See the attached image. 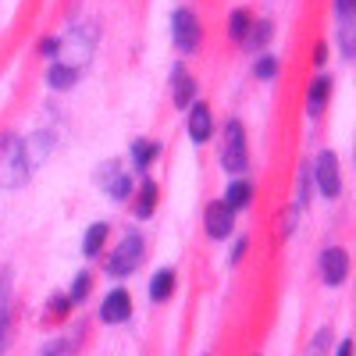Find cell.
I'll return each instance as SVG.
<instances>
[{
	"instance_id": "24",
	"label": "cell",
	"mask_w": 356,
	"mask_h": 356,
	"mask_svg": "<svg viewBox=\"0 0 356 356\" xmlns=\"http://www.w3.org/2000/svg\"><path fill=\"white\" fill-rule=\"evenodd\" d=\"M253 72H257V79H275V75H278V61H275L271 54H260L257 65H253Z\"/></svg>"
},
{
	"instance_id": "21",
	"label": "cell",
	"mask_w": 356,
	"mask_h": 356,
	"mask_svg": "<svg viewBox=\"0 0 356 356\" xmlns=\"http://www.w3.org/2000/svg\"><path fill=\"white\" fill-rule=\"evenodd\" d=\"M310 168L307 164H300V178H296V211H303V207L310 203Z\"/></svg>"
},
{
	"instance_id": "9",
	"label": "cell",
	"mask_w": 356,
	"mask_h": 356,
	"mask_svg": "<svg viewBox=\"0 0 356 356\" xmlns=\"http://www.w3.org/2000/svg\"><path fill=\"white\" fill-rule=\"evenodd\" d=\"M232 228H235V211H228L225 200H214L207 207V235L211 239H228Z\"/></svg>"
},
{
	"instance_id": "10",
	"label": "cell",
	"mask_w": 356,
	"mask_h": 356,
	"mask_svg": "<svg viewBox=\"0 0 356 356\" xmlns=\"http://www.w3.org/2000/svg\"><path fill=\"white\" fill-rule=\"evenodd\" d=\"M129 314H132V296L125 289H114L104 300V307H100V321L104 324H122V321H129Z\"/></svg>"
},
{
	"instance_id": "19",
	"label": "cell",
	"mask_w": 356,
	"mask_h": 356,
	"mask_svg": "<svg viewBox=\"0 0 356 356\" xmlns=\"http://www.w3.org/2000/svg\"><path fill=\"white\" fill-rule=\"evenodd\" d=\"M250 25H253L250 11H232V18H228V36H232L235 43H243L246 33H250Z\"/></svg>"
},
{
	"instance_id": "25",
	"label": "cell",
	"mask_w": 356,
	"mask_h": 356,
	"mask_svg": "<svg viewBox=\"0 0 356 356\" xmlns=\"http://www.w3.org/2000/svg\"><path fill=\"white\" fill-rule=\"evenodd\" d=\"M72 353H75V342L72 339H54L40 356H72Z\"/></svg>"
},
{
	"instance_id": "22",
	"label": "cell",
	"mask_w": 356,
	"mask_h": 356,
	"mask_svg": "<svg viewBox=\"0 0 356 356\" xmlns=\"http://www.w3.org/2000/svg\"><path fill=\"white\" fill-rule=\"evenodd\" d=\"M267 36H271V22H257V25H250L243 47H246V50H260V47L267 43Z\"/></svg>"
},
{
	"instance_id": "27",
	"label": "cell",
	"mask_w": 356,
	"mask_h": 356,
	"mask_svg": "<svg viewBox=\"0 0 356 356\" xmlns=\"http://www.w3.org/2000/svg\"><path fill=\"white\" fill-rule=\"evenodd\" d=\"M8 328H11V317H8V303H0V353L8 346Z\"/></svg>"
},
{
	"instance_id": "13",
	"label": "cell",
	"mask_w": 356,
	"mask_h": 356,
	"mask_svg": "<svg viewBox=\"0 0 356 356\" xmlns=\"http://www.w3.org/2000/svg\"><path fill=\"white\" fill-rule=\"evenodd\" d=\"M250 200H253V186L246 182V178H235V182L228 186V193H225V207L228 211H243Z\"/></svg>"
},
{
	"instance_id": "26",
	"label": "cell",
	"mask_w": 356,
	"mask_h": 356,
	"mask_svg": "<svg viewBox=\"0 0 356 356\" xmlns=\"http://www.w3.org/2000/svg\"><path fill=\"white\" fill-rule=\"evenodd\" d=\"M86 292H89V275L82 271V275H75V285H72V292H68V303H82Z\"/></svg>"
},
{
	"instance_id": "11",
	"label": "cell",
	"mask_w": 356,
	"mask_h": 356,
	"mask_svg": "<svg viewBox=\"0 0 356 356\" xmlns=\"http://www.w3.org/2000/svg\"><path fill=\"white\" fill-rule=\"evenodd\" d=\"M189 139L193 143H207L211 139V132H214V114H211V107L207 104H189Z\"/></svg>"
},
{
	"instance_id": "1",
	"label": "cell",
	"mask_w": 356,
	"mask_h": 356,
	"mask_svg": "<svg viewBox=\"0 0 356 356\" xmlns=\"http://www.w3.org/2000/svg\"><path fill=\"white\" fill-rule=\"evenodd\" d=\"M29 157H25V143L18 136L0 139V189H22L29 182Z\"/></svg>"
},
{
	"instance_id": "4",
	"label": "cell",
	"mask_w": 356,
	"mask_h": 356,
	"mask_svg": "<svg viewBox=\"0 0 356 356\" xmlns=\"http://www.w3.org/2000/svg\"><path fill=\"white\" fill-rule=\"evenodd\" d=\"M221 168L228 175H243L246 171V132L243 125L235 122H225V146H221Z\"/></svg>"
},
{
	"instance_id": "3",
	"label": "cell",
	"mask_w": 356,
	"mask_h": 356,
	"mask_svg": "<svg viewBox=\"0 0 356 356\" xmlns=\"http://www.w3.org/2000/svg\"><path fill=\"white\" fill-rule=\"evenodd\" d=\"M139 264H143V235L132 232V235H125V239L118 243V250L104 260V271H107L111 278H129Z\"/></svg>"
},
{
	"instance_id": "6",
	"label": "cell",
	"mask_w": 356,
	"mask_h": 356,
	"mask_svg": "<svg viewBox=\"0 0 356 356\" xmlns=\"http://www.w3.org/2000/svg\"><path fill=\"white\" fill-rule=\"evenodd\" d=\"M310 178H314L317 189L328 196V200H335V196L342 193V175H339V157H335V150H321V154H317V164L310 168Z\"/></svg>"
},
{
	"instance_id": "12",
	"label": "cell",
	"mask_w": 356,
	"mask_h": 356,
	"mask_svg": "<svg viewBox=\"0 0 356 356\" xmlns=\"http://www.w3.org/2000/svg\"><path fill=\"white\" fill-rule=\"evenodd\" d=\"M171 79H175V107H178V111H186L189 104H196V82H193V75H189L182 65L175 68Z\"/></svg>"
},
{
	"instance_id": "30",
	"label": "cell",
	"mask_w": 356,
	"mask_h": 356,
	"mask_svg": "<svg viewBox=\"0 0 356 356\" xmlns=\"http://www.w3.org/2000/svg\"><path fill=\"white\" fill-rule=\"evenodd\" d=\"M335 356H353V339H342L339 342V353Z\"/></svg>"
},
{
	"instance_id": "16",
	"label": "cell",
	"mask_w": 356,
	"mask_h": 356,
	"mask_svg": "<svg viewBox=\"0 0 356 356\" xmlns=\"http://www.w3.org/2000/svg\"><path fill=\"white\" fill-rule=\"evenodd\" d=\"M79 82V68H72V65H50V72H47V86H54V89H72Z\"/></svg>"
},
{
	"instance_id": "31",
	"label": "cell",
	"mask_w": 356,
	"mask_h": 356,
	"mask_svg": "<svg viewBox=\"0 0 356 356\" xmlns=\"http://www.w3.org/2000/svg\"><path fill=\"white\" fill-rule=\"evenodd\" d=\"M40 50H43V54H57V40H47Z\"/></svg>"
},
{
	"instance_id": "28",
	"label": "cell",
	"mask_w": 356,
	"mask_h": 356,
	"mask_svg": "<svg viewBox=\"0 0 356 356\" xmlns=\"http://www.w3.org/2000/svg\"><path fill=\"white\" fill-rule=\"evenodd\" d=\"M339 11V25H353V0H335Z\"/></svg>"
},
{
	"instance_id": "2",
	"label": "cell",
	"mask_w": 356,
	"mask_h": 356,
	"mask_svg": "<svg viewBox=\"0 0 356 356\" xmlns=\"http://www.w3.org/2000/svg\"><path fill=\"white\" fill-rule=\"evenodd\" d=\"M97 40H100V29L93 25V22H86V25H79V29H72V33L57 43V57H65L61 65H72V68H79L89 54H93V47H97Z\"/></svg>"
},
{
	"instance_id": "15",
	"label": "cell",
	"mask_w": 356,
	"mask_h": 356,
	"mask_svg": "<svg viewBox=\"0 0 356 356\" xmlns=\"http://www.w3.org/2000/svg\"><path fill=\"white\" fill-rule=\"evenodd\" d=\"M171 292H175V271H171V267H161V271L150 278V300L164 303Z\"/></svg>"
},
{
	"instance_id": "17",
	"label": "cell",
	"mask_w": 356,
	"mask_h": 356,
	"mask_svg": "<svg viewBox=\"0 0 356 356\" xmlns=\"http://www.w3.org/2000/svg\"><path fill=\"white\" fill-rule=\"evenodd\" d=\"M154 157H157V143H154V139H136V143H132V164H136L139 171L150 168Z\"/></svg>"
},
{
	"instance_id": "7",
	"label": "cell",
	"mask_w": 356,
	"mask_h": 356,
	"mask_svg": "<svg viewBox=\"0 0 356 356\" xmlns=\"http://www.w3.org/2000/svg\"><path fill=\"white\" fill-rule=\"evenodd\" d=\"M97 186L118 203L132 196V178H129V171H122V161H104L97 168Z\"/></svg>"
},
{
	"instance_id": "29",
	"label": "cell",
	"mask_w": 356,
	"mask_h": 356,
	"mask_svg": "<svg viewBox=\"0 0 356 356\" xmlns=\"http://www.w3.org/2000/svg\"><path fill=\"white\" fill-rule=\"evenodd\" d=\"M243 253H246V239L235 243V250H232V264H235V260H243Z\"/></svg>"
},
{
	"instance_id": "14",
	"label": "cell",
	"mask_w": 356,
	"mask_h": 356,
	"mask_svg": "<svg viewBox=\"0 0 356 356\" xmlns=\"http://www.w3.org/2000/svg\"><path fill=\"white\" fill-rule=\"evenodd\" d=\"M139 203H136V218H150L154 214V207H157V182L154 178H143V186H139V196H136Z\"/></svg>"
},
{
	"instance_id": "18",
	"label": "cell",
	"mask_w": 356,
	"mask_h": 356,
	"mask_svg": "<svg viewBox=\"0 0 356 356\" xmlns=\"http://www.w3.org/2000/svg\"><path fill=\"white\" fill-rule=\"evenodd\" d=\"M104 239H107V225H104V221L89 225L86 239H82V253H86V257H100V246H104Z\"/></svg>"
},
{
	"instance_id": "23",
	"label": "cell",
	"mask_w": 356,
	"mask_h": 356,
	"mask_svg": "<svg viewBox=\"0 0 356 356\" xmlns=\"http://www.w3.org/2000/svg\"><path fill=\"white\" fill-rule=\"evenodd\" d=\"M328 346H332V328H321V332L310 339L307 356H328Z\"/></svg>"
},
{
	"instance_id": "5",
	"label": "cell",
	"mask_w": 356,
	"mask_h": 356,
	"mask_svg": "<svg viewBox=\"0 0 356 356\" xmlns=\"http://www.w3.org/2000/svg\"><path fill=\"white\" fill-rule=\"evenodd\" d=\"M171 40L182 54H196L200 50V18L189 8H178L171 15Z\"/></svg>"
},
{
	"instance_id": "20",
	"label": "cell",
	"mask_w": 356,
	"mask_h": 356,
	"mask_svg": "<svg viewBox=\"0 0 356 356\" xmlns=\"http://www.w3.org/2000/svg\"><path fill=\"white\" fill-rule=\"evenodd\" d=\"M328 79H314V86H310V100H307V111H310V118H317L321 114V107H324V97H328Z\"/></svg>"
},
{
	"instance_id": "8",
	"label": "cell",
	"mask_w": 356,
	"mask_h": 356,
	"mask_svg": "<svg viewBox=\"0 0 356 356\" xmlns=\"http://www.w3.org/2000/svg\"><path fill=\"white\" fill-rule=\"evenodd\" d=\"M321 275L328 285H342L346 275H349V253L342 246H328L321 253Z\"/></svg>"
}]
</instances>
